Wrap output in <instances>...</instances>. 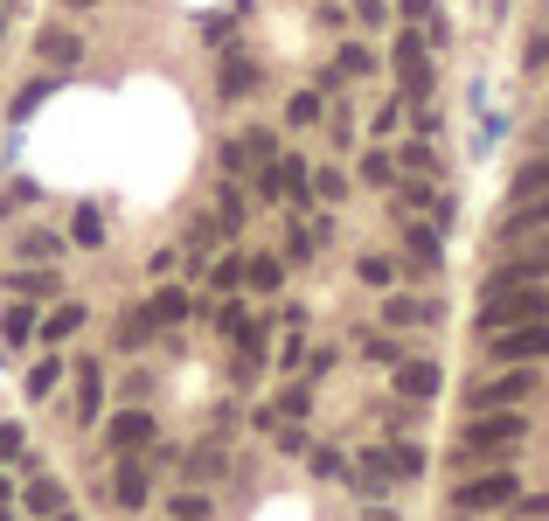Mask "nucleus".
Returning a JSON list of instances; mask_svg holds the SVG:
<instances>
[{
	"instance_id": "obj_1",
	"label": "nucleus",
	"mask_w": 549,
	"mask_h": 521,
	"mask_svg": "<svg viewBox=\"0 0 549 521\" xmlns=\"http://www.w3.org/2000/svg\"><path fill=\"white\" fill-rule=\"evenodd\" d=\"M529 320H549V285H543V278L480 285V334H501V327H529Z\"/></svg>"
},
{
	"instance_id": "obj_2",
	"label": "nucleus",
	"mask_w": 549,
	"mask_h": 521,
	"mask_svg": "<svg viewBox=\"0 0 549 521\" xmlns=\"http://www.w3.org/2000/svg\"><path fill=\"white\" fill-rule=\"evenodd\" d=\"M522 431H529V424H522L515 410H480V417L466 424V452H473V459H494V466H501V459H515Z\"/></svg>"
},
{
	"instance_id": "obj_3",
	"label": "nucleus",
	"mask_w": 549,
	"mask_h": 521,
	"mask_svg": "<svg viewBox=\"0 0 549 521\" xmlns=\"http://www.w3.org/2000/svg\"><path fill=\"white\" fill-rule=\"evenodd\" d=\"M515 501H522V487H515L508 466H494V473H480L452 494V508H466V515H494V508H515Z\"/></svg>"
},
{
	"instance_id": "obj_4",
	"label": "nucleus",
	"mask_w": 549,
	"mask_h": 521,
	"mask_svg": "<svg viewBox=\"0 0 549 521\" xmlns=\"http://www.w3.org/2000/svg\"><path fill=\"white\" fill-rule=\"evenodd\" d=\"M487 355L494 362H549V320H529V327H501V334H487Z\"/></svg>"
},
{
	"instance_id": "obj_5",
	"label": "nucleus",
	"mask_w": 549,
	"mask_h": 521,
	"mask_svg": "<svg viewBox=\"0 0 549 521\" xmlns=\"http://www.w3.org/2000/svg\"><path fill=\"white\" fill-rule=\"evenodd\" d=\"M397 77H404V98H431V49H424V28L397 35Z\"/></svg>"
},
{
	"instance_id": "obj_6",
	"label": "nucleus",
	"mask_w": 549,
	"mask_h": 521,
	"mask_svg": "<svg viewBox=\"0 0 549 521\" xmlns=\"http://www.w3.org/2000/svg\"><path fill=\"white\" fill-rule=\"evenodd\" d=\"M390 480H397V459H390V445H369V452L348 466V487H355L362 501H383V494H390Z\"/></svg>"
},
{
	"instance_id": "obj_7",
	"label": "nucleus",
	"mask_w": 549,
	"mask_h": 521,
	"mask_svg": "<svg viewBox=\"0 0 549 521\" xmlns=\"http://www.w3.org/2000/svg\"><path fill=\"white\" fill-rule=\"evenodd\" d=\"M529 390H536V376L508 369V376H494V383H480V390H473V410H515Z\"/></svg>"
},
{
	"instance_id": "obj_8",
	"label": "nucleus",
	"mask_w": 549,
	"mask_h": 521,
	"mask_svg": "<svg viewBox=\"0 0 549 521\" xmlns=\"http://www.w3.org/2000/svg\"><path fill=\"white\" fill-rule=\"evenodd\" d=\"M105 445H112L119 459H126V452H146V445H153V417H146V410H119L112 431H105Z\"/></svg>"
},
{
	"instance_id": "obj_9",
	"label": "nucleus",
	"mask_w": 549,
	"mask_h": 521,
	"mask_svg": "<svg viewBox=\"0 0 549 521\" xmlns=\"http://www.w3.org/2000/svg\"><path fill=\"white\" fill-rule=\"evenodd\" d=\"M35 56H42L49 70H70V63L84 56V42H77V28H42V42H35Z\"/></svg>"
},
{
	"instance_id": "obj_10",
	"label": "nucleus",
	"mask_w": 549,
	"mask_h": 521,
	"mask_svg": "<svg viewBox=\"0 0 549 521\" xmlns=\"http://www.w3.org/2000/svg\"><path fill=\"white\" fill-rule=\"evenodd\" d=\"M438 383H445V369H438V362H397V390L411 396V403L438 396Z\"/></svg>"
},
{
	"instance_id": "obj_11",
	"label": "nucleus",
	"mask_w": 549,
	"mask_h": 521,
	"mask_svg": "<svg viewBox=\"0 0 549 521\" xmlns=\"http://www.w3.org/2000/svg\"><path fill=\"white\" fill-rule=\"evenodd\" d=\"M383 313H390V327H438V320H445L438 299H390Z\"/></svg>"
},
{
	"instance_id": "obj_12",
	"label": "nucleus",
	"mask_w": 549,
	"mask_h": 521,
	"mask_svg": "<svg viewBox=\"0 0 549 521\" xmlns=\"http://www.w3.org/2000/svg\"><path fill=\"white\" fill-rule=\"evenodd\" d=\"M146 494H153V487H146V466L126 452V466H119V480H112V501H119V508H146Z\"/></svg>"
},
{
	"instance_id": "obj_13",
	"label": "nucleus",
	"mask_w": 549,
	"mask_h": 521,
	"mask_svg": "<svg viewBox=\"0 0 549 521\" xmlns=\"http://www.w3.org/2000/svg\"><path fill=\"white\" fill-rule=\"evenodd\" d=\"M216 84H223V98H251V91H258V63H251V56H230Z\"/></svg>"
},
{
	"instance_id": "obj_14",
	"label": "nucleus",
	"mask_w": 549,
	"mask_h": 521,
	"mask_svg": "<svg viewBox=\"0 0 549 521\" xmlns=\"http://www.w3.org/2000/svg\"><path fill=\"white\" fill-rule=\"evenodd\" d=\"M146 320H153V327H181V320H188V292L160 285V292H153V306H146Z\"/></svg>"
},
{
	"instance_id": "obj_15",
	"label": "nucleus",
	"mask_w": 549,
	"mask_h": 521,
	"mask_svg": "<svg viewBox=\"0 0 549 521\" xmlns=\"http://www.w3.org/2000/svg\"><path fill=\"white\" fill-rule=\"evenodd\" d=\"M98 403H105V376H98V362H84V369H77V417L91 424Z\"/></svg>"
},
{
	"instance_id": "obj_16",
	"label": "nucleus",
	"mask_w": 549,
	"mask_h": 521,
	"mask_svg": "<svg viewBox=\"0 0 549 521\" xmlns=\"http://www.w3.org/2000/svg\"><path fill=\"white\" fill-rule=\"evenodd\" d=\"M362 181H369V188H397V153L369 146V153H362Z\"/></svg>"
},
{
	"instance_id": "obj_17",
	"label": "nucleus",
	"mask_w": 549,
	"mask_h": 521,
	"mask_svg": "<svg viewBox=\"0 0 549 521\" xmlns=\"http://www.w3.org/2000/svg\"><path fill=\"white\" fill-rule=\"evenodd\" d=\"M7 285H14L21 299H56V292H63V278H56V271H14Z\"/></svg>"
},
{
	"instance_id": "obj_18",
	"label": "nucleus",
	"mask_w": 549,
	"mask_h": 521,
	"mask_svg": "<svg viewBox=\"0 0 549 521\" xmlns=\"http://www.w3.org/2000/svg\"><path fill=\"white\" fill-rule=\"evenodd\" d=\"M28 515H42V521H56V515H63V487H56L49 473H42V480L28 487Z\"/></svg>"
},
{
	"instance_id": "obj_19",
	"label": "nucleus",
	"mask_w": 549,
	"mask_h": 521,
	"mask_svg": "<svg viewBox=\"0 0 549 521\" xmlns=\"http://www.w3.org/2000/svg\"><path fill=\"white\" fill-rule=\"evenodd\" d=\"M515 195H522V202H536V195H549V153H543V160H529V167L515 174Z\"/></svg>"
},
{
	"instance_id": "obj_20",
	"label": "nucleus",
	"mask_w": 549,
	"mask_h": 521,
	"mask_svg": "<svg viewBox=\"0 0 549 521\" xmlns=\"http://www.w3.org/2000/svg\"><path fill=\"white\" fill-rule=\"evenodd\" d=\"M77 327H84V306H56V313L42 320V341H70Z\"/></svg>"
},
{
	"instance_id": "obj_21",
	"label": "nucleus",
	"mask_w": 549,
	"mask_h": 521,
	"mask_svg": "<svg viewBox=\"0 0 549 521\" xmlns=\"http://www.w3.org/2000/svg\"><path fill=\"white\" fill-rule=\"evenodd\" d=\"M411 271H438V230H411Z\"/></svg>"
},
{
	"instance_id": "obj_22",
	"label": "nucleus",
	"mask_w": 549,
	"mask_h": 521,
	"mask_svg": "<svg viewBox=\"0 0 549 521\" xmlns=\"http://www.w3.org/2000/svg\"><path fill=\"white\" fill-rule=\"evenodd\" d=\"M278 278H285V264H278V258H244V285H258V292H278Z\"/></svg>"
},
{
	"instance_id": "obj_23",
	"label": "nucleus",
	"mask_w": 549,
	"mask_h": 521,
	"mask_svg": "<svg viewBox=\"0 0 549 521\" xmlns=\"http://www.w3.org/2000/svg\"><path fill=\"white\" fill-rule=\"evenodd\" d=\"M237 146H244V160H258V167H272V160H278V139H272L265 126H251L244 139H237Z\"/></svg>"
},
{
	"instance_id": "obj_24",
	"label": "nucleus",
	"mask_w": 549,
	"mask_h": 521,
	"mask_svg": "<svg viewBox=\"0 0 549 521\" xmlns=\"http://www.w3.org/2000/svg\"><path fill=\"white\" fill-rule=\"evenodd\" d=\"M167 508H174V521H209V515H216V501H209V494H195V487H188V494H174Z\"/></svg>"
},
{
	"instance_id": "obj_25",
	"label": "nucleus",
	"mask_w": 549,
	"mask_h": 521,
	"mask_svg": "<svg viewBox=\"0 0 549 521\" xmlns=\"http://www.w3.org/2000/svg\"><path fill=\"white\" fill-rule=\"evenodd\" d=\"M56 383H63V362H56V355H42V362L28 369V396H49Z\"/></svg>"
},
{
	"instance_id": "obj_26",
	"label": "nucleus",
	"mask_w": 549,
	"mask_h": 521,
	"mask_svg": "<svg viewBox=\"0 0 549 521\" xmlns=\"http://www.w3.org/2000/svg\"><path fill=\"white\" fill-rule=\"evenodd\" d=\"M397 167H411V174H438V146H431V139H417V146L397 153Z\"/></svg>"
},
{
	"instance_id": "obj_27",
	"label": "nucleus",
	"mask_w": 549,
	"mask_h": 521,
	"mask_svg": "<svg viewBox=\"0 0 549 521\" xmlns=\"http://www.w3.org/2000/svg\"><path fill=\"white\" fill-rule=\"evenodd\" d=\"M355 278H362V285H376V292H383V285H390V278H397V264H390V258H376V251H369V258L355 264Z\"/></svg>"
},
{
	"instance_id": "obj_28",
	"label": "nucleus",
	"mask_w": 549,
	"mask_h": 521,
	"mask_svg": "<svg viewBox=\"0 0 549 521\" xmlns=\"http://www.w3.org/2000/svg\"><path fill=\"white\" fill-rule=\"evenodd\" d=\"M369 70H376V56H369V49H355V42H348V49H341V63H334V77H369Z\"/></svg>"
},
{
	"instance_id": "obj_29",
	"label": "nucleus",
	"mask_w": 549,
	"mask_h": 521,
	"mask_svg": "<svg viewBox=\"0 0 549 521\" xmlns=\"http://www.w3.org/2000/svg\"><path fill=\"white\" fill-rule=\"evenodd\" d=\"M285 119H292V126H313V119H320V91H299V98L285 105Z\"/></svg>"
},
{
	"instance_id": "obj_30",
	"label": "nucleus",
	"mask_w": 549,
	"mask_h": 521,
	"mask_svg": "<svg viewBox=\"0 0 549 521\" xmlns=\"http://www.w3.org/2000/svg\"><path fill=\"white\" fill-rule=\"evenodd\" d=\"M313 195H320V202H341V195H348V174L320 167V174H313Z\"/></svg>"
},
{
	"instance_id": "obj_31",
	"label": "nucleus",
	"mask_w": 549,
	"mask_h": 521,
	"mask_svg": "<svg viewBox=\"0 0 549 521\" xmlns=\"http://www.w3.org/2000/svg\"><path fill=\"white\" fill-rule=\"evenodd\" d=\"M63 251V237H49V230H28L21 237V258H56Z\"/></svg>"
},
{
	"instance_id": "obj_32",
	"label": "nucleus",
	"mask_w": 549,
	"mask_h": 521,
	"mask_svg": "<svg viewBox=\"0 0 549 521\" xmlns=\"http://www.w3.org/2000/svg\"><path fill=\"white\" fill-rule=\"evenodd\" d=\"M313 459V473H327V480H348V459L334 452V445H320V452H306Z\"/></svg>"
},
{
	"instance_id": "obj_33",
	"label": "nucleus",
	"mask_w": 549,
	"mask_h": 521,
	"mask_svg": "<svg viewBox=\"0 0 549 521\" xmlns=\"http://www.w3.org/2000/svg\"><path fill=\"white\" fill-rule=\"evenodd\" d=\"M404 14H411L417 28H424V21H431V42H438V35H445V21H438V0H404Z\"/></svg>"
},
{
	"instance_id": "obj_34",
	"label": "nucleus",
	"mask_w": 549,
	"mask_h": 521,
	"mask_svg": "<svg viewBox=\"0 0 549 521\" xmlns=\"http://www.w3.org/2000/svg\"><path fill=\"white\" fill-rule=\"evenodd\" d=\"M390 459H397V473H404V480L424 473V452H417V445H390Z\"/></svg>"
},
{
	"instance_id": "obj_35",
	"label": "nucleus",
	"mask_w": 549,
	"mask_h": 521,
	"mask_svg": "<svg viewBox=\"0 0 549 521\" xmlns=\"http://www.w3.org/2000/svg\"><path fill=\"white\" fill-rule=\"evenodd\" d=\"M42 98H49V77H35V84H28V91H21V98H14V119H28V112H35V105H42Z\"/></svg>"
},
{
	"instance_id": "obj_36",
	"label": "nucleus",
	"mask_w": 549,
	"mask_h": 521,
	"mask_svg": "<svg viewBox=\"0 0 549 521\" xmlns=\"http://www.w3.org/2000/svg\"><path fill=\"white\" fill-rule=\"evenodd\" d=\"M70 237H77V244H105V223H98V209H84V216H77V230H70Z\"/></svg>"
},
{
	"instance_id": "obj_37",
	"label": "nucleus",
	"mask_w": 549,
	"mask_h": 521,
	"mask_svg": "<svg viewBox=\"0 0 549 521\" xmlns=\"http://www.w3.org/2000/svg\"><path fill=\"white\" fill-rule=\"evenodd\" d=\"M209 285H216V292H230V285H244V264H237V258H223L216 271H209Z\"/></svg>"
},
{
	"instance_id": "obj_38",
	"label": "nucleus",
	"mask_w": 549,
	"mask_h": 521,
	"mask_svg": "<svg viewBox=\"0 0 549 521\" xmlns=\"http://www.w3.org/2000/svg\"><path fill=\"white\" fill-rule=\"evenodd\" d=\"M272 424V417H265ZM272 438H278V452H306V431L299 424H272Z\"/></svg>"
},
{
	"instance_id": "obj_39",
	"label": "nucleus",
	"mask_w": 549,
	"mask_h": 521,
	"mask_svg": "<svg viewBox=\"0 0 549 521\" xmlns=\"http://www.w3.org/2000/svg\"><path fill=\"white\" fill-rule=\"evenodd\" d=\"M28 334H35V313L14 306V313H7V341H28Z\"/></svg>"
},
{
	"instance_id": "obj_40",
	"label": "nucleus",
	"mask_w": 549,
	"mask_h": 521,
	"mask_svg": "<svg viewBox=\"0 0 549 521\" xmlns=\"http://www.w3.org/2000/svg\"><path fill=\"white\" fill-rule=\"evenodd\" d=\"M362 348H369V362H397V341H390V334H369Z\"/></svg>"
},
{
	"instance_id": "obj_41",
	"label": "nucleus",
	"mask_w": 549,
	"mask_h": 521,
	"mask_svg": "<svg viewBox=\"0 0 549 521\" xmlns=\"http://www.w3.org/2000/svg\"><path fill=\"white\" fill-rule=\"evenodd\" d=\"M119 341H126V348H139V341H146V313H126V327H119Z\"/></svg>"
},
{
	"instance_id": "obj_42",
	"label": "nucleus",
	"mask_w": 549,
	"mask_h": 521,
	"mask_svg": "<svg viewBox=\"0 0 549 521\" xmlns=\"http://www.w3.org/2000/svg\"><path fill=\"white\" fill-rule=\"evenodd\" d=\"M306 403H313L306 390H285V396H278V410H285V417H306Z\"/></svg>"
},
{
	"instance_id": "obj_43",
	"label": "nucleus",
	"mask_w": 549,
	"mask_h": 521,
	"mask_svg": "<svg viewBox=\"0 0 549 521\" xmlns=\"http://www.w3.org/2000/svg\"><path fill=\"white\" fill-rule=\"evenodd\" d=\"M529 70H549V28L536 35V42H529Z\"/></svg>"
},
{
	"instance_id": "obj_44",
	"label": "nucleus",
	"mask_w": 549,
	"mask_h": 521,
	"mask_svg": "<svg viewBox=\"0 0 549 521\" xmlns=\"http://www.w3.org/2000/svg\"><path fill=\"white\" fill-rule=\"evenodd\" d=\"M0 459H21V431L14 424H0Z\"/></svg>"
},
{
	"instance_id": "obj_45",
	"label": "nucleus",
	"mask_w": 549,
	"mask_h": 521,
	"mask_svg": "<svg viewBox=\"0 0 549 521\" xmlns=\"http://www.w3.org/2000/svg\"><path fill=\"white\" fill-rule=\"evenodd\" d=\"M369 521H397V515H390V508H369Z\"/></svg>"
},
{
	"instance_id": "obj_46",
	"label": "nucleus",
	"mask_w": 549,
	"mask_h": 521,
	"mask_svg": "<svg viewBox=\"0 0 549 521\" xmlns=\"http://www.w3.org/2000/svg\"><path fill=\"white\" fill-rule=\"evenodd\" d=\"M56 521H77V515H70V508H63V515H56Z\"/></svg>"
},
{
	"instance_id": "obj_47",
	"label": "nucleus",
	"mask_w": 549,
	"mask_h": 521,
	"mask_svg": "<svg viewBox=\"0 0 549 521\" xmlns=\"http://www.w3.org/2000/svg\"><path fill=\"white\" fill-rule=\"evenodd\" d=\"M70 7H91V0H70Z\"/></svg>"
},
{
	"instance_id": "obj_48",
	"label": "nucleus",
	"mask_w": 549,
	"mask_h": 521,
	"mask_svg": "<svg viewBox=\"0 0 549 521\" xmlns=\"http://www.w3.org/2000/svg\"><path fill=\"white\" fill-rule=\"evenodd\" d=\"M0 521H7V515H0Z\"/></svg>"
}]
</instances>
